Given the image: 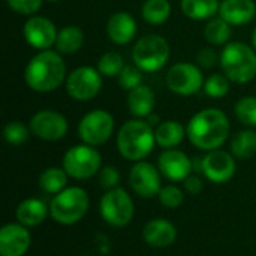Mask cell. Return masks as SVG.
I'll return each mask as SVG.
<instances>
[{"instance_id":"cell-23","label":"cell","mask_w":256,"mask_h":256,"mask_svg":"<svg viewBox=\"0 0 256 256\" xmlns=\"http://www.w3.org/2000/svg\"><path fill=\"white\" fill-rule=\"evenodd\" d=\"M154 136H156V144L168 150L180 146L184 136H188V134H186V128L182 123L176 120H166L158 124V128L154 129Z\"/></svg>"},{"instance_id":"cell-17","label":"cell","mask_w":256,"mask_h":256,"mask_svg":"<svg viewBox=\"0 0 256 256\" xmlns=\"http://www.w3.org/2000/svg\"><path fill=\"white\" fill-rule=\"evenodd\" d=\"M32 237L27 226L21 224H8L0 230V255L22 256L30 248Z\"/></svg>"},{"instance_id":"cell-30","label":"cell","mask_w":256,"mask_h":256,"mask_svg":"<svg viewBox=\"0 0 256 256\" xmlns=\"http://www.w3.org/2000/svg\"><path fill=\"white\" fill-rule=\"evenodd\" d=\"M230 80L225 74H220V72H216V74H212L206 82H204V93L212 98V99H222L228 94L230 92Z\"/></svg>"},{"instance_id":"cell-6","label":"cell","mask_w":256,"mask_h":256,"mask_svg":"<svg viewBox=\"0 0 256 256\" xmlns=\"http://www.w3.org/2000/svg\"><path fill=\"white\" fill-rule=\"evenodd\" d=\"M88 206V195L84 189L66 188L51 200L50 214L60 225H74L86 216Z\"/></svg>"},{"instance_id":"cell-4","label":"cell","mask_w":256,"mask_h":256,"mask_svg":"<svg viewBox=\"0 0 256 256\" xmlns=\"http://www.w3.org/2000/svg\"><path fill=\"white\" fill-rule=\"evenodd\" d=\"M219 63L231 82L248 84L256 76V50L244 42H228Z\"/></svg>"},{"instance_id":"cell-22","label":"cell","mask_w":256,"mask_h":256,"mask_svg":"<svg viewBox=\"0 0 256 256\" xmlns=\"http://www.w3.org/2000/svg\"><path fill=\"white\" fill-rule=\"evenodd\" d=\"M15 214H16L18 224L27 228H32V226L40 225L45 220L48 214V208L44 201L36 200V198H27L20 202Z\"/></svg>"},{"instance_id":"cell-15","label":"cell","mask_w":256,"mask_h":256,"mask_svg":"<svg viewBox=\"0 0 256 256\" xmlns=\"http://www.w3.org/2000/svg\"><path fill=\"white\" fill-rule=\"evenodd\" d=\"M236 159L225 150H212L201 160V171L213 183H225L236 174Z\"/></svg>"},{"instance_id":"cell-40","label":"cell","mask_w":256,"mask_h":256,"mask_svg":"<svg viewBox=\"0 0 256 256\" xmlns=\"http://www.w3.org/2000/svg\"><path fill=\"white\" fill-rule=\"evenodd\" d=\"M147 122H148L152 126H154V124H159V117L152 114V116H148V117H147Z\"/></svg>"},{"instance_id":"cell-31","label":"cell","mask_w":256,"mask_h":256,"mask_svg":"<svg viewBox=\"0 0 256 256\" xmlns=\"http://www.w3.org/2000/svg\"><path fill=\"white\" fill-rule=\"evenodd\" d=\"M124 66L123 56L114 51L105 52L98 62V70L102 76H118Z\"/></svg>"},{"instance_id":"cell-33","label":"cell","mask_w":256,"mask_h":256,"mask_svg":"<svg viewBox=\"0 0 256 256\" xmlns=\"http://www.w3.org/2000/svg\"><path fill=\"white\" fill-rule=\"evenodd\" d=\"M30 134H32L30 128L26 126L24 123L18 122V120L9 122L4 126V129H3V138L10 146H21V144H24L28 140Z\"/></svg>"},{"instance_id":"cell-8","label":"cell","mask_w":256,"mask_h":256,"mask_svg":"<svg viewBox=\"0 0 256 256\" xmlns=\"http://www.w3.org/2000/svg\"><path fill=\"white\" fill-rule=\"evenodd\" d=\"M166 87L178 96H194L204 88V74L198 64L180 62L172 64L166 72Z\"/></svg>"},{"instance_id":"cell-34","label":"cell","mask_w":256,"mask_h":256,"mask_svg":"<svg viewBox=\"0 0 256 256\" xmlns=\"http://www.w3.org/2000/svg\"><path fill=\"white\" fill-rule=\"evenodd\" d=\"M118 86L126 92L134 90L135 87L142 84V70L136 64H126L120 75L117 76Z\"/></svg>"},{"instance_id":"cell-11","label":"cell","mask_w":256,"mask_h":256,"mask_svg":"<svg viewBox=\"0 0 256 256\" xmlns=\"http://www.w3.org/2000/svg\"><path fill=\"white\" fill-rule=\"evenodd\" d=\"M64 87L74 100L88 102L99 94L102 88V75L98 68L80 66L68 74Z\"/></svg>"},{"instance_id":"cell-28","label":"cell","mask_w":256,"mask_h":256,"mask_svg":"<svg viewBox=\"0 0 256 256\" xmlns=\"http://www.w3.org/2000/svg\"><path fill=\"white\" fill-rule=\"evenodd\" d=\"M231 27L232 26L226 22L224 18L214 16L208 20V22L204 26V38L213 46H222V45L225 46L232 33Z\"/></svg>"},{"instance_id":"cell-29","label":"cell","mask_w":256,"mask_h":256,"mask_svg":"<svg viewBox=\"0 0 256 256\" xmlns=\"http://www.w3.org/2000/svg\"><path fill=\"white\" fill-rule=\"evenodd\" d=\"M68 172L63 168H57V166H51L46 168L40 177H39V186L44 192L46 194H60L63 189H66L68 184Z\"/></svg>"},{"instance_id":"cell-24","label":"cell","mask_w":256,"mask_h":256,"mask_svg":"<svg viewBox=\"0 0 256 256\" xmlns=\"http://www.w3.org/2000/svg\"><path fill=\"white\" fill-rule=\"evenodd\" d=\"M84 45V32L78 26H64L58 30L56 40V51L60 54H75Z\"/></svg>"},{"instance_id":"cell-18","label":"cell","mask_w":256,"mask_h":256,"mask_svg":"<svg viewBox=\"0 0 256 256\" xmlns=\"http://www.w3.org/2000/svg\"><path fill=\"white\" fill-rule=\"evenodd\" d=\"M136 33H138V24L129 12L118 10L108 18L106 34L116 45L130 44L135 39Z\"/></svg>"},{"instance_id":"cell-12","label":"cell","mask_w":256,"mask_h":256,"mask_svg":"<svg viewBox=\"0 0 256 256\" xmlns=\"http://www.w3.org/2000/svg\"><path fill=\"white\" fill-rule=\"evenodd\" d=\"M30 132L42 141H58L69 130V123L63 114L54 110H40L34 112L28 123Z\"/></svg>"},{"instance_id":"cell-25","label":"cell","mask_w":256,"mask_h":256,"mask_svg":"<svg viewBox=\"0 0 256 256\" xmlns=\"http://www.w3.org/2000/svg\"><path fill=\"white\" fill-rule=\"evenodd\" d=\"M219 0H182V12L195 21L214 18L219 14Z\"/></svg>"},{"instance_id":"cell-36","label":"cell","mask_w":256,"mask_h":256,"mask_svg":"<svg viewBox=\"0 0 256 256\" xmlns=\"http://www.w3.org/2000/svg\"><path fill=\"white\" fill-rule=\"evenodd\" d=\"M45 0H6L9 9H12L18 15H36V12L42 8Z\"/></svg>"},{"instance_id":"cell-7","label":"cell","mask_w":256,"mask_h":256,"mask_svg":"<svg viewBox=\"0 0 256 256\" xmlns=\"http://www.w3.org/2000/svg\"><path fill=\"white\" fill-rule=\"evenodd\" d=\"M102 165V156L96 147L78 144L70 147L63 156V170L75 180H87L96 176Z\"/></svg>"},{"instance_id":"cell-1","label":"cell","mask_w":256,"mask_h":256,"mask_svg":"<svg viewBox=\"0 0 256 256\" xmlns=\"http://www.w3.org/2000/svg\"><path fill=\"white\" fill-rule=\"evenodd\" d=\"M230 120L222 110L206 108L198 111L188 123L189 141L200 150L212 152L220 148L230 136Z\"/></svg>"},{"instance_id":"cell-37","label":"cell","mask_w":256,"mask_h":256,"mask_svg":"<svg viewBox=\"0 0 256 256\" xmlns=\"http://www.w3.org/2000/svg\"><path fill=\"white\" fill-rule=\"evenodd\" d=\"M120 183V172L117 171L116 166H105L100 170L99 172V184L110 190V189H114L117 188Z\"/></svg>"},{"instance_id":"cell-39","label":"cell","mask_w":256,"mask_h":256,"mask_svg":"<svg viewBox=\"0 0 256 256\" xmlns=\"http://www.w3.org/2000/svg\"><path fill=\"white\" fill-rule=\"evenodd\" d=\"M184 189H186L189 194H192V195H198V194L202 192L204 183H202V180H201L198 176H192V174H190V176L184 180Z\"/></svg>"},{"instance_id":"cell-26","label":"cell","mask_w":256,"mask_h":256,"mask_svg":"<svg viewBox=\"0 0 256 256\" xmlns=\"http://www.w3.org/2000/svg\"><path fill=\"white\" fill-rule=\"evenodd\" d=\"M172 6L168 0H146L141 6V16L150 26H162L171 16Z\"/></svg>"},{"instance_id":"cell-27","label":"cell","mask_w":256,"mask_h":256,"mask_svg":"<svg viewBox=\"0 0 256 256\" xmlns=\"http://www.w3.org/2000/svg\"><path fill=\"white\" fill-rule=\"evenodd\" d=\"M231 153L237 159H250L256 154V132L252 129H243L237 132L231 140Z\"/></svg>"},{"instance_id":"cell-3","label":"cell","mask_w":256,"mask_h":256,"mask_svg":"<svg viewBox=\"0 0 256 256\" xmlns=\"http://www.w3.org/2000/svg\"><path fill=\"white\" fill-rule=\"evenodd\" d=\"M154 128L144 118L123 123L117 134V148L120 154L132 162L144 160L154 148Z\"/></svg>"},{"instance_id":"cell-42","label":"cell","mask_w":256,"mask_h":256,"mask_svg":"<svg viewBox=\"0 0 256 256\" xmlns=\"http://www.w3.org/2000/svg\"><path fill=\"white\" fill-rule=\"evenodd\" d=\"M45 2H50V3H56V2H58V0H45Z\"/></svg>"},{"instance_id":"cell-2","label":"cell","mask_w":256,"mask_h":256,"mask_svg":"<svg viewBox=\"0 0 256 256\" xmlns=\"http://www.w3.org/2000/svg\"><path fill=\"white\" fill-rule=\"evenodd\" d=\"M66 63L58 51H38L26 64L24 81L36 93H50L57 90L68 78Z\"/></svg>"},{"instance_id":"cell-9","label":"cell","mask_w":256,"mask_h":256,"mask_svg":"<svg viewBox=\"0 0 256 256\" xmlns=\"http://www.w3.org/2000/svg\"><path fill=\"white\" fill-rule=\"evenodd\" d=\"M134 213V201L124 189L114 188L104 194L100 200V214L108 225L123 228L132 220Z\"/></svg>"},{"instance_id":"cell-38","label":"cell","mask_w":256,"mask_h":256,"mask_svg":"<svg viewBox=\"0 0 256 256\" xmlns=\"http://www.w3.org/2000/svg\"><path fill=\"white\" fill-rule=\"evenodd\" d=\"M201 69H212L218 63V52L213 48H202L196 56Z\"/></svg>"},{"instance_id":"cell-32","label":"cell","mask_w":256,"mask_h":256,"mask_svg":"<svg viewBox=\"0 0 256 256\" xmlns=\"http://www.w3.org/2000/svg\"><path fill=\"white\" fill-rule=\"evenodd\" d=\"M234 114L243 124L256 126V96L242 98L234 106Z\"/></svg>"},{"instance_id":"cell-16","label":"cell","mask_w":256,"mask_h":256,"mask_svg":"<svg viewBox=\"0 0 256 256\" xmlns=\"http://www.w3.org/2000/svg\"><path fill=\"white\" fill-rule=\"evenodd\" d=\"M158 170L171 182H184L192 174V160L184 152L168 148L159 156Z\"/></svg>"},{"instance_id":"cell-19","label":"cell","mask_w":256,"mask_h":256,"mask_svg":"<svg viewBox=\"0 0 256 256\" xmlns=\"http://www.w3.org/2000/svg\"><path fill=\"white\" fill-rule=\"evenodd\" d=\"M142 238L152 248H168L176 242L177 230L166 219H153L146 224L142 230Z\"/></svg>"},{"instance_id":"cell-13","label":"cell","mask_w":256,"mask_h":256,"mask_svg":"<svg viewBox=\"0 0 256 256\" xmlns=\"http://www.w3.org/2000/svg\"><path fill=\"white\" fill-rule=\"evenodd\" d=\"M58 28L56 24L42 15H32L22 27V36L26 42L36 51L51 50L56 45Z\"/></svg>"},{"instance_id":"cell-14","label":"cell","mask_w":256,"mask_h":256,"mask_svg":"<svg viewBox=\"0 0 256 256\" xmlns=\"http://www.w3.org/2000/svg\"><path fill=\"white\" fill-rule=\"evenodd\" d=\"M154 165L140 160L129 171V183L136 195L141 198H153L160 192V176Z\"/></svg>"},{"instance_id":"cell-35","label":"cell","mask_w":256,"mask_h":256,"mask_svg":"<svg viewBox=\"0 0 256 256\" xmlns=\"http://www.w3.org/2000/svg\"><path fill=\"white\" fill-rule=\"evenodd\" d=\"M183 192L177 186H165L159 192V201L166 208H177L183 204Z\"/></svg>"},{"instance_id":"cell-10","label":"cell","mask_w":256,"mask_h":256,"mask_svg":"<svg viewBox=\"0 0 256 256\" xmlns=\"http://www.w3.org/2000/svg\"><path fill=\"white\" fill-rule=\"evenodd\" d=\"M116 122L111 112L105 110L88 111L78 123V136L84 144L104 146L112 135Z\"/></svg>"},{"instance_id":"cell-5","label":"cell","mask_w":256,"mask_h":256,"mask_svg":"<svg viewBox=\"0 0 256 256\" xmlns=\"http://www.w3.org/2000/svg\"><path fill=\"white\" fill-rule=\"evenodd\" d=\"M171 48L168 40L160 34H146L140 38L132 48V60L142 72H158L170 60Z\"/></svg>"},{"instance_id":"cell-20","label":"cell","mask_w":256,"mask_h":256,"mask_svg":"<svg viewBox=\"0 0 256 256\" xmlns=\"http://www.w3.org/2000/svg\"><path fill=\"white\" fill-rule=\"evenodd\" d=\"M256 15L254 0H224L219 6V16L231 26L249 24Z\"/></svg>"},{"instance_id":"cell-41","label":"cell","mask_w":256,"mask_h":256,"mask_svg":"<svg viewBox=\"0 0 256 256\" xmlns=\"http://www.w3.org/2000/svg\"><path fill=\"white\" fill-rule=\"evenodd\" d=\"M252 46L256 50V27L254 28V33H252Z\"/></svg>"},{"instance_id":"cell-21","label":"cell","mask_w":256,"mask_h":256,"mask_svg":"<svg viewBox=\"0 0 256 256\" xmlns=\"http://www.w3.org/2000/svg\"><path fill=\"white\" fill-rule=\"evenodd\" d=\"M128 110L135 118H147L153 114L156 106V94L152 87L141 84L134 90L128 92Z\"/></svg>"}]
</instances>
